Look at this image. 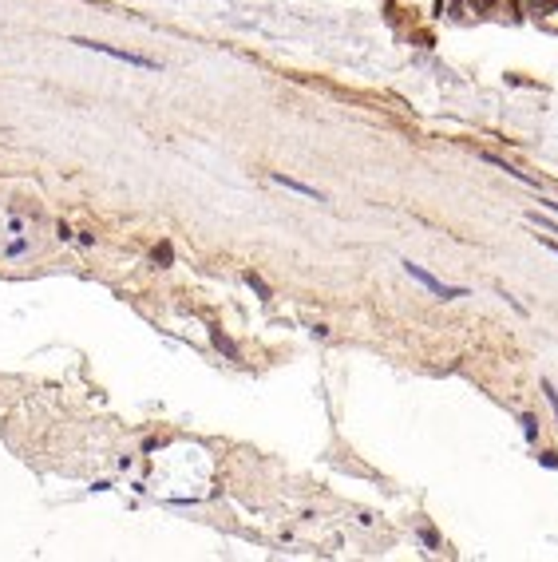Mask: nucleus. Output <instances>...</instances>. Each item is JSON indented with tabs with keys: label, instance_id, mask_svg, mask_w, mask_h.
<instances>
[{
	"label": "nucleus",
	"instance_id": "nucleus-12",
	"mask_svg": "<svg viewBox=\"0 0 558 562\" xmlns=\"http://www.w3.org/2000/svg\"><path fill=\"white\" fill-rule=\"evenodd\" d=\"M543 202H546V206H550V210H555V214H558V202H550V198H543Z\"/></svg>",
	"mask_w": 558,
	"mask_h": 562
},
{
	"label": "nucleus",
	"instance_id": "nucleus-3",
	"mask_svg": "<svg viewBox=\"0 0 558 562\" xmlns=\"http://www.w3.org/2000/svg\"><path fill=\"white\" fill-rule=\"evenodd\" d=\"M273 183H278V186H285V190H297V195H305V198H317V202H321V190H317V186H305V183H297V179H285V174H273Z\"/></svg>",
	"mask_w": 558,
	"mask_h": 562
},
{
	"label": "nucleus",
	"instance_id": "nucleus-1",
	"mask_svg": "<svg viewBox=\"0 0 558 562\" xmlns=\"http://www.w3.org/2000/svg\"><path fill=\"white\" fill-rule=\"evenodd\" d=\"M72 44H80V48H87V52H103V56H111V60L131 63V68H143V72H155V68H158V60H151V56H139V52H127V48H111V44H99V40L75 36Z\"/></svg>",
	"mask_w": 558,
	"mask_h": 562
},
{
	"label": "nucleus",
	"instance_id": "nucleus-8",
	"mask_svg": "<svg viewBox=\"0 0 558 562\" xmlns=\"http://www.w3.org/2000/svg\"><path fill=\"white\" fill-rule=\"evenodd\" d=\"M543 392H546V400H550V408H555V416H558V392H555V384L543 380Z\"/></svg>",
	"mask_w": 558,
	"mask_h": 562
},
{
	"label": "nucleus",
	"instance_id": "nucleus-9",
	"mask_svg": "<svg viewBox=\"0 0 558 562\" xmlns=\"http://www.w3.org/2000/svg\"><path fill=\"white\" fill-rule=\"evenodd\" d=\"M527 218H531V222H538V226H543V230H555V222H550V218H543V214H538V210H531V214H527Z\"/></svg>",
	"mask_w": 558,
	"mask_h": 562
},
{
	"label": "nucleus",
	"instance_id": "nucleus-7",
	"mask_svg": "<svg viewBox=\"0 0 558 562\" xmlns=\"http://www.w3.org/2000/svg\"><path fill=\"white\" fill-rule=\"evenodd\" d=\"M214 344H218V349H226V353H230V360H238V349H234V344L226 341V337H222V333H214Z\"/></svg>",
	"mask_w": 558,
	"mask_h": 562
},
{
	"label": "nucleus",
	"instance_id": "nucleus-2",
	"mask_svg": "<svg viewBox=\"0 0 558 562\" xmlns=\"http://www.w3.org/2000/svg\"><path fill=\"white\" fill-rule=\"evenodd\" d=\"M404 273H408V278H416L420 285H424V289H432L436 297H444V301H451V297H463V289H455V285H444V281H436L424 266H412V261H404Z\"/></svg>",
	"mask_w": 558,
	"mask_h": 562
},
{
	"label": "nucleus",
	"instance_id": "nucleus-4",
	"mask_svg": "<svg viewBox=\"0 0 558 562\" xmlns=\"http://www.w3.org/2000/svg\"><path fill=\"white\" fill-rule=\"evenodd\" d=\"M246 285H250V289H254V294L262 297V301H269V297H273V294H269V285H266L262 278H257V273H246Z\"/></svg>",
	"mask_w": 558,
	"mask_h": 562
},
{
	"label": "nucleus",
	"instance_id": "nucleus-11",
	"mask_svg": "<svg viewBox=\"0 0 558 562\" xmlns=\"http://www.w3.org/2000/svg\"><path fill=\"white\" fill-rule=\"evenodd\" d=\"M543 245L550 250V254H558V242H550V238H543Z\"/></svg>",
	"mask_w": 558,
	"mask_h": 562
},
{
	"label": "nucleus",
	"instance_id": "nucleus-10",
	"mask_svg": "<svg viewBox=\"0 0 558 562\" xmlns=\"http://www.w3.org/2000/svg\"><path fill=\"white\" fill-rule=\"evenodd\" d=\"M538 464H543V467H558V455H550V452H543V455H538Z\"/></svg>",
	"mask_w": 558,
	"mask_h": 562
},
{
	"label": "nucleus",
	"instance_id": "nucleus-5",
	"mask_svg": "<svg viewBox=\"0 0 558 562\" xmlns=\"http://www.w3.org/2000/svg\"><path fill=\"white\" fill-rule=\"evenodd\" d=\"M155 266H170V257H174V250H170V242H163V245H155Z\"/></svg>",
	"mask_w": 558,
	"mask_h": 562
},
{
	"label": "nucleus",
	"instance_id": "nucleus-6",
	"mask_svg": "<svg viewBox=\"0 0 558 562\" xmlns=\"http://www.w3.org/2000/svg\"><path fill=\"white\" fill-rule=\"evenodd\" d=\"M519 424H522V436H527V440H534V436H538V428H534V416H522Z\"/></svg>",
	"mask_w": 558,
	"mask_h": 562
}]
</instances>
